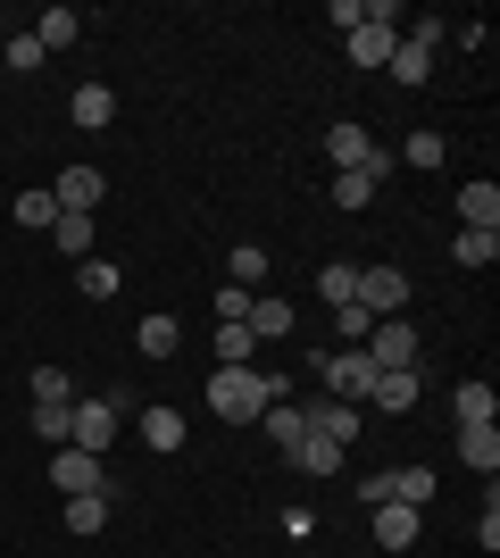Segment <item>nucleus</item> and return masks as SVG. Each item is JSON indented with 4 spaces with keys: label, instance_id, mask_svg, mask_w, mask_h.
<instances>
[{
    "label": "nucleus",
    "instance_id": "obj_25",
    "mask_svg": "<svg viewBox=\"0 0 500 558\" xmlns=\"http://www.w3.org/2000/svg\"><path fill=\"white\" fill-rule=\"evenodd\" d=\"M376 175H367V167H351V175H333V209H367V201H376Z\"/></svg>",
    "mask_w": 500,
    "mask_h": 558
},
{
    "label": "nucleus",
    "instance_id": "obj_35",
    "mask_svg": "<svg viewBox=\"0 0 500 558\" xmlns=\"http://www.w3.org/2000/svg\"><path fill=\"white\" fill-rule=\"evenodd\" d=\"M34 400H75L68 367H34Z\"/></svg>",
    "mask_w": 500,
    "mask_h": 558
},
{
    "label": "nucleus",
    "instance_id": "obj_15",
    "mask_svg": "<svg viewBox=\"0 0 500 558\" xmlns=\"http://www.w3.org/2000/svg\"><path fill=\"white\" fill-rule=\"evenodd\" d=\"M459 459L476 475H500V425H459Z\"/></svg>",
    "mask_w": 500,
    "mask_h": 558
},
{
    "label": "nucleus",
    "instance_id": "obj_28",
    "mask_svg": "<svg viewBox=\"0 0 500 558\" xmlns=\"http://www.w3.org/2000/svg\"><path fill=\"white\" fill-rule=\"evenodd\" d=\"M143 442L150 450H184V417H175V409H150V417H143Z\"/></svg>",
    "mask_w": 500,
    "mask_h": 558
},
{
    "label": "nucleus",
    "instance_id": "obj_3",
    "mask_svg": "<svg viewBox=\"0 0 500 558\" xmlns=\"http://www.w3.org/2000/svg\"><path fill=\"white\" fill-rule=\"evenodd\" d=\"M118 417H125V392L75 400V417H68V442H75V450H109V442H118Z\"/></svg>",
    "mask_w": 500,
    "mask_h": 558
},
{
    "label": "nucleus",
    "instance_id": "obj_16",
    "mask_svg": "<svg viewBox=\"0 0 500 558\" xmlns=\"http://www.w3.org/2000/svg\"><path fill=\"white\" fill-rule=\"evenodd\" d=\"M451 258H459V267H492V258H500V226H459Z\"/></svg>",
    "mask_w": 500,
    "mask_h": 558
},
{
    "label": "nucleus",
    "instance_id": "obj_17",
    "mask_svg": "<svg viewBox=\"0 0 500 558\" xmlns=\"http://www.w3.org/2000/svg\"><path fill=\"white\" fill-rule=\"evenodd\" d=\"M267 442H276V450H292V442H301V434H309V409H292V400H267Z\"/></svg>",
    "mask_w": 500,
    "mask_h": 558
},
{
    "label": "nucleus",
    "instance_id": "obj_27",
    "mask_svg": "<svg viewBox=\"0 0 500 558\" xmlns=\"http://www.w3.org/2000/svg\"><path fill=\"white\" fill-rule=\"evenodd\" d=\"M251 326H217V367H259V359H251Z\"/></svg>",
    "mask_w": 500,
    "mask_h": 558
},
{
    "label": "nucleus",
    "instance_id": "obj_10",
    "mask_svg": "<svg viewBox=\"0 0 500 558\" xmlns=\"http://www.w3.org/2000/svg\"><path fill=\"white\" fill-rule=\"evenodd\" d=\"M417 392H426V375H417V367H383L367 400H376L383 417H408V409H417Z\"/></svg>",
    "mask_w": 500,
    "mask_h": 558
},
{
    "label": "nucleus",
    "instance_id": "obj_13",
    "mask_svg": "<svg viewBox=\"0 0 500 558\" xmlns=\"http://www.w3.org/2000/svg\"><path fill=\"white\" fill-rule=\"evenodd\" d=\"M284 459L301 466V475H333V466H342V442H333V434H317V425H309V434H301V442H292Z\"/></svg>",
    "mask_w": 500,
    "mask_h": 558
},
{
    "label": "nucleus",
    "instance_id": "obj_31",
    "mask_svg": "<svg viewBox=\"0 0 500 558\" xmlns=\"http://www.w3.org/2000/svg\"><path fill=\"white\" fill-rule=\"evenodd\" d=\"M75 283H84V301H109V292H118V267H109V258H84Z\"/></svg>",
    "mask_w": 500,
    "mask_h": 558
},
{
    "label": "nucleus",
    "instance_id": "obj_14",
    "mask_svg": "<svg viewBox=\"0 0 500 558\" xmlns=\"http://www.w3.org/2000/svg\"><path fill=\"white\" fill-rule=\"evenodd\" d=\"M68 117L84 125V134H100V125L118 117V93H100V84H75V93H68Z\"/></svg>",
    "mask_w": 500,
    "mask_h": 558
},
{
    "label": "nucleus",
    "instance_id": "obj_24",
    "mask_svg": "<svg viewBox=\"0 0 500 558\" xmlns=\"http://www.w3.org/2000/svg\"><path fill=\"white\" fill-rule=\"evenodd\" d=\"M459 217L467 226H500V184H467L459 192Z\"/></svg>",
    "mask_w": 500,
    "mask_h": 558
},
{
    "label": "nucleus",
    "instance_id": "obj_23",
    "mask_svg": "<svg viewBox=\"0 0 500 558\" xmlns=\"http://www.w3.org/2000/svg\"><path fill=\"white\" fill-rule=\"evenodd\" d=\"M317 292H326V308H351V301H358V267H342V258H333V267H317Z\"/></svg>",
    "mask_w": 500,
    "mask_h": 558
},
{
    "label": "nucleus",
    "instance_id": "obj_21",
    "mask_svg": "<svg viewBox=\"0 0 500 558\" xmlns=\"http://www.w3.org/2000/svg\"><path fill=\"white\" fill-rule=\"evenodd\" d=\"M309 425H317V434H333V442L351 450V434H358V409H351V400H317V409H309Z\"/></svg>",
    "mask_w": 500,
    "mask_h": 558
},
{
    "label": "nucleus",
    "instance_id": "obj_38",
    "mask_svg": "<svg viewBox=\"0 0 500 558\" xmlns=\"http://www.w3.org/2000/svg\"><path fill=\"white\" fill-rule=\"evenodd\" d=\"M476 542H484V550H500V500H484V517H476Z\"/></svg>",
    "mask_w": 500,
    "mask_h": 558
},
{
    "label": "nucleus",
    "instance_id": "obj_6",
    "mask_svg": "<svg viewBox=\"0 0 500 558\" xmlns=\"http://www.w3.org/2000/svg\"><path fill=\"white\" fill-rule=\"evenodd\" d=\"M50 484L68 492V500H75V492H109V466H100V450L59 442V450H50Z\"/></svg>",
    "mask_w": 500,
    "mask_h": 558
},
{
    "label": "nucleus",
    "instance_id": "obj_12",
    "mask_svg": "<svg viewBox=\"0 0 500 558\" xmlns=\"http://www.w3.org/2000/svg\"><path fill=\"white\" fill-rule=\"evenodd\" d=\"M242 326H251V342H284V333H292V301L251 292V317H242Z\"/></svg>",
    "mask_w": 500,
    "mask_h": 558
},
{
    "label": "nucleus",
    "instance_id": "obj_26",
    "mask_svg": "<svg viewBox=\"0 0 500 558\" xmlns=\"http://www.w3.org/2000/svg\"><path fill=\"white\" fill-rule=\"evenodd\" d=\"M50 242H59V251L84 267V258H93V217H59V226H50Z\"/></svg>",
    "mask_w": 500,
    "mask_h": 558
},
{
    "label": "nucleus",
    "instance_id": "obj_22",
    "mask_svg": "<svg viewBox=\"0 0 500 558\" xmlns=\"http://www.w3.org/2000/svg\"><path fill=\"white\" fill-rule=\"evenodd\" d=\"M75 34H84V17H75V9H42V17H34V43H42V50H68Z\"/></svg>",
    "mask_w": 500,
    "mask_h": 558
},
{
    "label": "nucleus",
    "instance_id": "obj_20",
    "mask_svg": "<svg viewBox=\"0 0 500 558\" xmlns=\"http://www.w3.org/2000/svg\"><path fill=\"white\" fill-rule=\"evenodd\" d=\"M100 525H109V492H75V500H68V534L93 542Z\"/></svg>",
    "mask_w": 500,
    "mask_h": 558
},
{
    "label": "nucleus",
    "instance_id": "obj_29",
    "mask_svg": "<svg viewBox=\"0 0 500 558\" xmlns=\"http://www.w3.org/2000/svg\"><path fill=\"white\" fill-rule=\"evenodd\" d=\"M134 342H143V359H167V350L184 342V326H175V317H143V333H134Z\"/></svg>",
    "mask_w": 500,
    "mask_h": 558
},
{
    "label": "nucleus",
    "instance_id": "obj_19",
    "mask_svg": "<svg viewBox=\"0 0 500 558\" xmlns=\"http://www.w3.org/2000/svg\"><path fill=\"white\" fill-rule=\"evenodd\" d=\"M451 409H459V425H492L500 417V392H492V384H459Z\"/></svg>",
    "mask_w": 500,
    "mask_h": 558
},
{
    "label": "nucleus",
    "instance_id": "obj_7",
    "mask_svg": "<svg viewBox=\"0 0 500 558\" xmlns=\"http://www.w3.org/2000/svg\"><path fill=\"white\" fill-rule=\"evenodd\" d=\"M358 350H367L376 367H417V326H408V317H376V333Z\"/></svg>",
    "mask_w": 500,
    "mask_h": 558
},
{
    "label": "nucleus",
    "instance_id": "obj_9",
    "mask_svg": "<svg viewBox=\"0 0 500 558\" xmlns=\"http://www.w3.org/2000/svg\"><path fill=\"white\" fill-rule=\"evenodd\" d=\"M100 167H68V175H59V184H50V201H59V217H93L100 209Z\"/></svg>",
    "mask_w": 500,
    "mask_h": 558
},
{
    "label": "nucleus",
    "instance_id": "obj_36",
    "mask_svg": "<svg viewBox=\"0 0 500 558\" xmlns=\"http://www.w3.org/2000/svg\"><path fill=\"white\" fill-rule=\"evenodd\" d=\"M242 317H251V292H242V283H225V292H217V326H242Z\"/></svg>",
    "mask_w": 500,
    "mask_h": 558
},
{
    "label": "nucleus",
    "instance_id": "obj_4",
    "mask_svg": "<svg viewBox=\"0 0 500 558\" xmlns=\"http://www.w3.org/2000/svg\"><path fill=\"white\" fill-rule=\"evenodd\" d=\"M358 500H367V509H383V500L426 509V500H434V466H383V475H367V484H358Z\"/></svg>",
    "mask_w": 500,
    "mask_h": 558
},
{
    "label": "nucleus",
    "instance_id": "obj_18",
    "mask_svg": "<svg viewBox=\"0 0 500 558\" xmlns=\"http://www.w3.org/2000/svg\"><path fill=\"white\" fill-rule=\"evenodd\" d=\"M383 75H401L408 93H417V84L434 75V50H426V43H408V34H401V43H392V68H383Z\"/></svg>",
    "mask_w": 500,
    "mask_h": 558
},
{
    "label": "nucleus",
    "instance_id": "obj_30",
    "mask_svg": "<svg viewBox=\"0 0 500 558\" xmlns=\"http://www.w3.org/2000/svg\"><path fill=\"white\" fill-rule=\"evenodd\" d=\"M68 417H75V400H34V434L42 442H68Z\"/></svg>",
    "mask_w": 500,
    "mask_h": 558
},
{
    "label": "nucleus",
    "instance_id": "obj_34",
    "mask_svg": "<svg viewBox=\"0 0 500 558\" xmlns=\"http://www.w3.org/2000/svg\"><path fill=\"white\" fill-rule=\"evenodd\" d=\"M408 167H442V134H434V125H417V134H408V150H401Z\"/></svg>",
    "mask_w": 500,
    "mask_h": 558
},
{
    "label": "nucleus",
    "instance_id": "obj_8",
    "mask_svg": "<svg viewBox=\"0 0 500 558\" xmlns=\"http://www.w3.org/2000/svg\"><path fill=\"white\" fill-rule=\"evenodd\" d=\"M326 159H333V175H351V167H376V134H367L358 117H342V125H326Z\"/></svg>",
    "mask_w": 500,
    "mask_h": 558
},
{
    "label": "nucleus",
    "instance_id": "obj_5",
    "mask_svg": "<svg viewBox=\"0 0 500 558\" xmlns=\"http://www.w3.org/2000/svg\"><path fill=\"white\" fill-rule=\"evenodd\" d=\"M408 292H417V283H408L401 267H358V308H367V317H408Z\"/></svg>",
    "mask_w": 500,
    "mask_h": 558
},
{
    "label": "nucleus",
    "instance_id": "obj_2",
    "mask_svg": "<svg viewBox=\"0 0 500 558\" xmlns=\"http://www.w3.org/2000/svg\"><path fill=\"white\" fill-rule=\"evenodd\" d=\"M317 375H326V400H351V409H358V400H367V392H376V359H367V350H326V359H317Z\"/></svg>",
    "mask_w": 500,
    "mask_h": 558
},
{
    "label": "nucleus",
    "instance_id": "obj_1",
    "mask_svg": "<svg viewBox=\"0 0 500 558\" xmlns=\"http://www.w3.org/2000/svg\"><path fill=\"white\" fill-rule=\"evenodd\" d=\"M267 400H284V375H276V367H217L209 375V409H217V417H234V425H259Z\"/></svg>",
    "mask_w": 500,
    "mask_h": 558
},
{
    "label": "nucleus",
    "instance_id": "obj_33",
    "mask_svg": "<svg viewBox=\"0 0 500 558\" xmlns=\"http://www.w3.org/2000/svg\"><path fill=\"white\" fill-rule=\"evenodd\" d=\"M234 283H242V292H259V283H267V251H259V242H242V251H234Z\"/></svg>",
    "mask_w": 500,
    "mask_h": 558
},
{
    "label": "nucleus",
    "instance_id": "obj_32",
    "mask_svg": "<svg viewBox=\"0 0 500 558\" xmlns=\"http://www.w3.org/2000/svg\"><path fill=\"white\" fill-rule=\"evenodd\" d=\"M17 226H59V201H50V192H17Z\"/></svg>",
    "mask_w": 500,
    "mask_h": 558
},
{
    "label": "nucleus",
    "instance_id": "obj_37",
    "mask_svg": "<svg viewBox=\"0 0 500 558\" xmlns=\"http://www.w3.org/2000/svg\"><path fill=\"white\" fill-rule=\"evenodd\" d=\"M42 59H50V50L34 43V34H17V43H9V68H17V75H34V68H42Z\"/></svg>",
    "mask_w": 500,
    "mask_h": 558
},
{
    "label": "nucleus",
    "instance_id": "obj_11",
    "mask_svg": "<svg viewBox=\"0 0 500 558\" xmlns=\"http://www.w3.org/2000/svg\"><path fill=\"white\" fill-rule=\"evenodd\" d=\"M417 517H426V509H408V500H383V509H376V550L401 558L408 542H417Z\"/></svg>",
    "mask_w": 500,
    "mask_h": 558
}]
</instances>
